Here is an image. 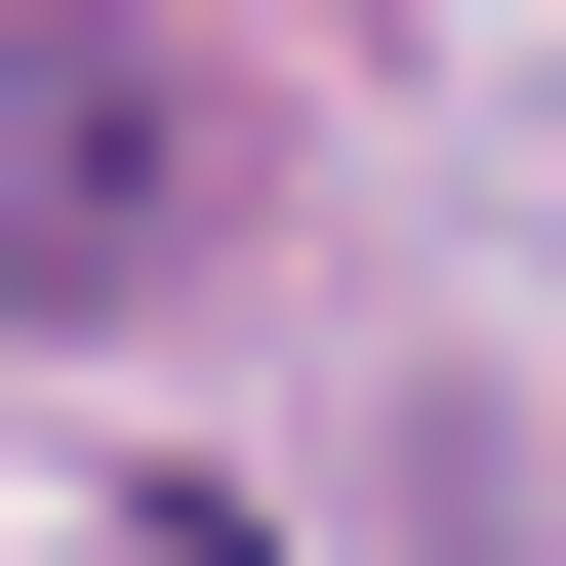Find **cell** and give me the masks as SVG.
<instances>
[{
    "label": "cell",
    "instance_id": "cell-1",
    "mask_svg": "<svg viewBox=\"0 0 566 566\" xmlns=\"http://www.w3.org/2000/svg\"><path fill=\"white\" fill-rule=\"evenodd\" d=\"M202 202H243V82H202V41H122V0H41V41H0V324L202 283Z\"/></svg>",
    "mask_w": 566,
    "mask_h": 566
}]
</instances>
